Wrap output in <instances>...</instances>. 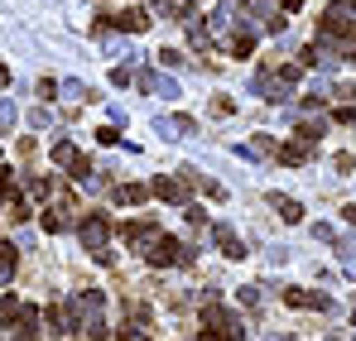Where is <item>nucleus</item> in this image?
I'll list each match as a JSON object with an SVG mask.
<instances>
[{
	"label": "nucleus",
	"instance_id": "obj_1",
	"mask_svg": "<svg viewBox=\"0 0 356 341\" xmlns=\"http://www.w3.org/2000/svg\"><path fill=\"white\" fill-rule=\"evenodd\" d=\"M323 39H337V44H356V0H332L318 19Z\"/></svg>",
	"mask_w": 356,
	"mask_h": 341
},
{
	"label": "nucleus",
	"instance_id": "obj_2",
	"mask_svg": "<svg viewBox=\"0 0 356 341\" xmlns=\"http://www.w3.org/2000/svg\"><path fill=\"white\" fill-rule=\"evenodd\" d=\"M294 82H298V63H284V67H275V72H270V67L255 72V77H250V92L280 106V101H289V87H294Z\"/></svg>",
	"mask_w": 356,
	"mask_h": 341
},
{
	"label": "nucleus",
	"instance_id": "obj_3",
	"mask_svg": "<svg viewBox=\"0 0 356 341\" xmlns=\"http://www.w3.org/2000/svg\"><path fill=\"white\" fill-rule=\"evenodd\" d=\"M241 29H250V34H255L245 0H222V5L212 10V44H227V39H232V34H241Z\"/></svg>",
	"mask_w": 356,
	"mask_h": 341
},
{
	"label": "nucleus",
	"instance_id": "obj_4",
	"mask_svg": "<svg viewBox=\"0 0 356 341\" xmlns=\"http://www.w3.org/2000/svg\"><path fill=\"white\" fill-rule=\"evenodd\" d=\"M140 255H145L154 269H169V265H193V245H183V240H174V235H164V231H159V235H154Z\"/></svg>",
	"mask_w": 356,
	"mask_h": 341
},
{
	"label": "nucleus",
	"instance_id": "obj_5",
	"mask_svg": "<svg viewBox=\"0 0 356 341\" xmlns=\"http://www.w3.org/2000/svg\"><path fill=\"white\" fill-rule=\"evenodd\" d=\"M188 188H197V169H178L174 178L164 173V178H154V183H149V192H154V197H164V202H174V207L188 202Z\"/></svg>",
	"mask_w": 356,
	"mask_h": 341
},
{
	"label": "nucleus",
	"instance_id": "obj_6",
	"mask_svg": "<svg viewBox=\"0 0 356 341\" xmlns=\"http://www.w3.org/2000/svg\"><path fill=\"white\" fill-rule=\"evenodd\" d=\"M77 240H82L92 255H102V250H106V240H111V222H106L102 212L82 217V222H77Z\"/></svg>",
	"mask_w": 356,
	"mask_h": 341
},
{
	"label": "nucleus",
	"instance_id": "obj_7",
	"mask_svg": "<svg viewBox=\"0 0 356 341\" xmlns=\"http://www.w3.org/2000/svg\"><path fill=\"white\" fill-rule=\"evenodd\" d=\"M54 164H58V169H67L72 178H87V173H92V159H87L72 140H58V144H54Z\"/></svg>",
	"mask_w": 356,
	"mask_h": 341
},
{
	"label": "nucleus",
	"instance_id": "obj_8",
	"mask_svg": "<svg viewBox=\"0 0 356 341\" xmlns=\"http://www.w3.org/2000/svg\"><path fill=\"white\" fill-rule=\"evenodd\" d=\"M202 327H207V332H222V337H236V341H241V322L227 313V308H217V303H202Z\"/></svg>",
	"mask_w": 356,
	"mask_h": 341
},
{
	"label": "nucleus",
	"instance_id": "obj_9",
	"mask_svg": "<svg viewBox=\"0 0 356 341\" xmlns=\"http://www.w3.org/2000/svg\"><path fill=\"white\" fill-rule=\"evenodd\" d=\"M102 24H116L120 34H145L154 24V15L149 10H120V15H102Z\"/></svg>",
	"mask_w": 356,
	"mask_h": 341
},
{
	"label": "nucleus",
	"instance_id": "obj_10",
	"mask_svg": "<svg viewBox=\"0 0 356 341\" xmlns=\"http://www.w3.org/2000/svg\"><path fill=\"white\" fill-rule=\"evenodd\" d=\"M280 293H284L289 308H303V313H327L332 308V298L327 293H313V288H280Z\"/></svg>",
	"mask_w": 356,
	"mask_h": 341
},
{
	"label": "nucleus",
	"instance_id": "obj_11",
	"mask_svg": "<svg viewBox=\"0 0 356 341\" xmlns=\"http://www.w3.org/2000/svg\"><path fill=\"white\" fill-rule=\"evenodd\" d=\"M120 235H125V245H130V250H145V245L159 235V226H154V222H125Z\"/></svg>",
	"mask_w": 356,
	"mask_h": 341
},
{
	"label": "nucleus",
	"instance_id": "obj_12",
	"mask_svg": "<svg viewBox=\"0 0 356 341\" xmlns=\"http://www.w3.org/2000/svg\"><path fill=\"white\" fill-rule=\"evenodd\" d=\"M212 240H217V250H222L227 260H245V245H241V235L232 226H212Z\"/></svg>",
	"mask_w": 356,
	"mask_h": 341
},
{
	"label": "nucleus",
	"instance_id": "obj_13",
	"mask_svg": "<svg viewBox=\"0 0 356 341\" xmlns=\"http://www.w3.org/2000/svg\"><path fill=\"white\" fill-rule=\"evenodd\" d=\"M135 82H140L149 97H178V82H174V77H164V72H140Z\"/></svg>",
	"mask_w": 356,
	"mask_h": 341
},
{
	"label": "nucleus",
	"instance_id": "obj_14",
	"mask_svg": "<svg viewBox=\"0 0 356 341\" xmlns=\"http://www.w3.org/2000/svg\"><path fill=\"white\" fill-rule=\"evenodd\" d=\"M183 24H188V44H193L197 53H207V49H212V29H207V24H197V15H188Z\"/></svg>",
	"mask_w": 356,
	"mask_h": 341
},
{
	"label": "nucleus",
	"instance_id": "obj_15",
	"mask_svg": "<svg viewBox=\"0 0 356 341\" xmlns=\"http://www.w3.org/2000/svg\"><path fill=\"white\" fill-rule=\"evenodd\" d=\"M270 207H275V212H280L289 226H294V222H303V207H298L294 197H284V192H270Z\"/></svg>",
	"mask_w": 356,
	"mask_h": 341
},
{
	"label": "nucleus",
	"instance_id": "obj_16",
	"mask_svg": "<svg viewBox=\"0 0 356 341\" xmlns=\"http://www.w3.org/2000/svg\"><path fill=\"white\" fill-rule=\"evenodd\" d=\"M49 332H54V337H67V332H77L72 313H67V308H58V303L49 308Z\"/></svg>",
	"mask_w": 356,
	"mask_h": 341
},
{
	"label": "nucleus",
	"instance_id": "obj_17",
	"mask_svg": "<svg viewBox=\"0 0 356 341\" xmlns=\"http://www.w3.org/2000/svg\"><path fill=\"white\" fill-rule=\"evenodd\" d=\"M241 154H245V159H270V154H280V149H275L270 135H255L250 144H241Z\"/></svg>",
	"mask_w": 356,
	"mask_h": 341
},
{
	"label": "nucleus",
	"instance_id": "obj_18",
	"mask_svg": "<svg viewBox=\"0 0 356 341\" xmlns=\"http://www.w3.org/2000/svg\"><path fill=\"white\" fill-rule=\"evenodd\" d=\"M34 322H39V313H34V308H24V303H19V308H15V317H10V327H15L19 337H34Z\"/></svg>",
	"mask_w": 356,
	"mask_h": 341
},
{
	"label": "nucleus",
	"instance_id": "obj_19",
	"mask_svg": "<svg viewBox=\"0 0 356 341\" xmlns=\"http://www.w3.org/2000/svg\"><path fill=\"white\" fill-rule=\"evenodd\" d=\"M58 92H63V101H72V106H82V101L92 97V87H87V82H77V77L58 82Z\"/></svg>",
	"mask_w": 356,
	"mask_h": 341
},
{
	"label": "nucleus",
	"instance_id": "obj_20",
	"mask_svg": "<svg viewBox=\"0 0 356 341\" xmlns=\"http://www.w3.org/2000/svg\"><path fill=\"white\" fill-rule=\"evenodd\" d=\"M145 197H149L145 183H120V188H116V202H125V207H140Z\"/></svg>",
	"mask_w": 356,
	"mask_h": 341
},
{
	"label": "nucleus",
	"instance_id": "obj_21",
	"mask_svg": "<svg viewBox=\"0 0 356 341\" xmlns=\"http://www.w3.org/2000/svg\"><path fill=\"white\" fill-rule=\"evenodd\" d=\"M308 154H313V144H303V140H289V144H284L275 159H280V164H303Z\"/></svg>",
	"mask_w": 356,
	"mask_h": 341
},
{
	"label": "nucleus",
	"instance_id": "obj_22",
	"mask_svg": "<svg viewBox=\"0 0 356 341\" xmlns=\"http://www.w3.org/2000/svg\"><path fill=\"white\" fill-rule=\"evenodd\" d=\"M67 226H72V217H67L63 207H44V231H49V235H58V231H67Z\"/></svg>",
	"mask_w": 356,
	"mask_h": 341
},
{
	"label": "nucleus",
	"instance_id": "obj_23",
	"mask_svg": "<svg viewBox=\"0 0 356 341\" xmlns=\"http://www.w3.org/2000/svg\"><path fill=\"white\" fill-rule=\"evenodd\" d=\"M323 130H327V120H303L294 135L303 140V144H318V140H323Z\"/></svg>",
	"mask_w": 356,
	"mask_h": 341
},
{
	"label": "nucleus",
	"instance_id": "obj_24",
	"mask_svg": "<svg viewBox=\"0 0 356 341\" xmlns=\"http://www.w3.org/2000/svg\"><path fill=\"white\" fill-rule=\"evenodd\" d=\"M10 274H15V245H5V240H0V284H5Z\"/></svg>",
	"mask_w": 356,
	"mask_h": 341
},
{
	"label": "nucleus",
	"instance_id": "obj_25",
	"mask_svg": "<svg viewBox=\"0 0 356 341\" xmlns=\"http://www.w3.org/2000/svg\"><path fill=\"white\" fill-rule=\"evenodd\" d=\"M183 63H188V58L178 53V49H164V53H159V67H164V72H169V67H183Z\"/></svg>",
	"mask_w": 356,
	"mask_h": 341
},
{
	"label": "nucleus",
	"instance_id": "obj_26",
	"mask_svg": "<svg viewBox=\"0 0 356 341\" xmlns=\"http://www.w3.org/2000/svg\"><path fill=\"white\" fill-rule=\"evenodd\" d=\"M174 130L178 135H197V120L193 115H174Z\"/></svg>",
	"mask_w": 356,
	"mask_h": 341
},
{
	"label": "nucleus",
	"instance_id": "obj_27",
	"mask_svg": "<svg viewBox=\"0 0 356 341\" xmlns=\"http://www.w3.org/2000/svg\"><path fill=\"white\" fill-rule=\"evenodd\" d=\"M49 120H54V115L44 111V106H39V111H29V125H34V130H49Z\"/></svg>",
	"mask_w": 356,
	"mask_h": 341
},
{
	"label": "nucleus",
	"instance_id": "obj_28",
	"mask_svg": "<svg viewBox=\"0 0 356 341\" xmlns=\"http://www.w3.org/2000/svg\"><path fill=\"white\" fill-rule=\"evenodd\" d=\"M313 235H318V240H323V245H337V231H332V226H323V222H318V226H313Z\"/></svg>",
	"mask_w": 356,
	"mask_h": 341
},
{
	"label": "nucleus",
	"instance_id": "obj_29",
	"mask_svg": "<svg viewBox=\"0 0 356 341\" xmlns=\"http://www.w3.org/2000/svg\"><path fill=\"white\" fill-rule=\"evenodd\" d=\"M241 308H260V288H241Z\"/></svg>",
	"mask_w": 356,
	"mask_h": 341
},
{
	"label": "nucleus",
	"instance_id": "obj_30",
	"mask_svg": "<svg viewBox=\"0 0 356 341\" xmlns=\"http://www.w3.org/2000/svg\"><path fill=\"white\" fill-rule=\"evenodd\" d=\"M154 130H159V135H164V140H178V130H174V120H164V115H159V120H154Z\"/></svg>",
	"mask_w": 356,
	"mask_h": 341
},
{
	"label": "nucleus",
	"instance_id": "obj_31",
	"mask_svg": "<svg viewBox=\"0 0 356 341\" xmlns=\"http://www.w3.org/2000/svg\"><path fill=\"white\" fill-rule=\"evenodd\" d=\"M97 140H102V144H120V130H116V125H106V130H97Z\"/></svg>",
	"mask_w": 356,
	"mask_h": 341
},
{
	"label": "nucleus",
	"instance_id": "obj_32",
	"mask_svg": "<svg viewBox=\"0 0 356 341\" xmlns=\"http://www.w3.org/2000/svg\"><path fill=\"white\" fill-rule=\"evenodd\" d=\"M183 212H188V222H193V226H202V222H207V212H202V207H193V202H188Z\"/></svg>",
	"mask_w": 356,
	"mask_h": 341
},
{
	"label": "nucleus",
	"instance_id": "obj_33",
	"mask_svg": "<svg viewBox=\"0 0 356 341\" xmlns=\"http://www.w3.org/2000/svg\"><path fill=\"white\" fill-rule=\"evenodd\" d=\"M332 97H342V101H352V97H356V87H352V82H337V87H332Z\"/></svg>",
	"mask_w": 356,
	"mask_h": 341
},
{
	"label": "nucleus",
	"instance_id": "obj_34",
	"mask_svg": "<svg viewBox=\"0 0 356 341\" xmlns=\"http://www.w3.org/2000/svg\"><path fill=\"white\" fill-rule=\"evenodd\" d=\"M120 341H149L145 332H130V322H125V332H120Z\"/></svg>",
	"mask_w": 356,
	"mask_h": 341
},
{
	"label": "nucleus",
	"instance_id": "obj_35",
	"mask_svg": "<svg viewBox=\"0 0 356 341\" xmlns=\"http://www.w3.org/2000/svg\"><path fill=\"white\" fill-rule=\"evenodd\" d=\"M10 192V169H0V197Z\"/></svg>",
	"mask_w": 356,
	"mask_h": 341
},
{
	"label": "nucleus",
	"instance_id": "obj_36",
	"mask_svg": "<svg viewBox=\"0 0 356 341\" xmlns=\"http://www.w3.org/2000/svg\"><path fill=\"white\" fill-rule=\"evenodd\" d=\"M5 82H10V72H5V63H0V87H5Z\"/></svg>",
	"mask_w": 356,
	"mask_h": 341
},
{
	"label": "nucleus",
	"instance_id": "obj_37",
	"mask_svg": "<svg viewBox=\"0 0 356 341\" xmlns=\"http://www.w3.org/2000/svg\"><path fill=\"white\" fill-rule=\"evenodd\" d=\"M270 341H294V337H270Z\"/></svg>",
	"mask_w": 356,
	"mask_h": 341
},
{
	"label": "nucleus",
	"instance_id": "obj_38",
	"mask_svg": "<svg viewBox=\"0 0 356 341\" xmlns=\"http://www.w3.org/2000/svg\"><path fill=\"white\" fill-rule=\"evenodd\" d=\"M352 327H356V308H352Z\"/></svg>",
	"mask_w": 356,
	"mask_h": 341
},
{
	"label": "nucleus",
	"instance_id": "obj_39",
	"mask_svg": "<svg viewBox=\"0 0 356 341\" xmlns=\"http://www.w3.org/2000/svg\"><path fill=\"white\" fill-rule=\"evenodd\" d=\"M19 341H34V337H19Z\"/></svg>",
	"mask_w": 356,
	"mask_h": 341
}]
</instances>
